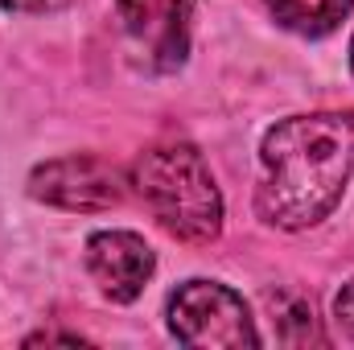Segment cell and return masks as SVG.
Wrapping results in <instances>:
<instances>
[{
	"instance_id": "6da1fadb",
	"label": "cell",
	"mask_w": 354,
	"mask_h": 350,
	"mask_svg": "<svg viewBox=\"0 0 354 350\" xmlns=\"http://www.w3.org/2000/svg\"><path fill=\"white\" fill-rule=\"evenodd\" d=\"M354 181V111L288 116L260 145L256 210L280 231H305L334 214Z\"/></svg>"
},
{
	"instance_id": "7a4b0ae2",
	"label": "cell",
	"mask_w": 354,
	"mask_h": 350,
	"mask_svg": "<svg viewBox=\"0 0 354 350\" xmlns=\"http://www.w3.org/2000/svg\"><path fill=\"white\" fill-rule=\"evenodd\" d=\"M132 185L153 219L185 243H210L223 231V194L210 165L185 140L153 145L136 157Z\"/></svg>"
},
{
	"instance_id": "3957f363",
	"label": "cell",
	"mask_w": 354,
	"mask_h": 350,
	"mask_svg": "<svg viewBox=\"0 0 354 350\" xmlns=\"http://www.w3.org/2000/svg\"><path fill=\"white\" fill-rule=\"evenodd\" d=\"M169 330L181 347L202 350H243L260 347L256 322L243 297L218 280H185L165 305Z\"/></svg>"
},
{
	"instance_id": "277c9868",
	"label": "cell",
	"mask_w": 354,
	"mask_h": 350,
	"mask_svg": "<svg viewBox=\"0 0 354 350\" xmlns=\"http://www.w3.org/2000/svg\"><path fill=\"white\" fill-rule=\"evenodd\" d=\"M124 185H128V177L111 161L91 157V153H71V157L46 161L29 174V194L37 202L62 206V210H83V214L120 206Z\"/></svg>"
},
{
	"instance_id": "5b68a950",
	"label": "cell",
	"mask_w": 354,
	"mask_h": 350,
	"mask_svg": "<svg viewBox=\"0 0 354 350\" xmlns=\"http://www.w3.org/2000/svg\"><path fill=\"white\" fill-rule=\"evenodd\" d=\"M198 0H115L120 29L153 75H169L189 54V21Z\"/></svg>"
},
{
	"instance_id": "8992f818",
	"label": "cell",
	"mask_w": 354,
	"mask_h": 350,
	"mask_svg": "<svg viewBox=\"0 0 354 350\" xmlns=\"http://www.w3.org/2000/svg\"><path fill=\"white\" fill-rule=\"evenodd\" d=\"M153 248L136 231H95L87 239V272L99 293L115 305H128L145 293L153 276Z\"/></svg>"
},
{
	"instance_id": "52a82bcc",
	"label": "cell",
	"mask_w": 354,
	"mask_h": 350,
	"mask_svg": "<svg viewBox=\"0 0 354 350\" xmlns=\"http://www.w3.org/2000/svg\"><path fill=\"white\" fill-rule=\"evenodd\" d=\"M268 8L292 33H301V37H326V33H334L351 17L354 0H268Z\"/></svg>"
},
{
	"instance_id": "ba28073f",
	"label": "cell",
	"mask_w": 354,
	"mask_h": 350,
	"mask_svg": "<svg viewBox=\"0 0 354 350\" xmlns=\"http://www.w3.org/2000/svg\"><path fill=\"white\" fill-rule=\"evenodd\" d=\"M268 305H272V322H276V338L284 347H309V342H326L322 326H317V313H313V301H305L301 293H268Z\"/></svg>"
},
{
	"instance_id": "9c48e42d",
	"label": "cell",
	"mask_w": 354,
	"mask_h": 350,
	"mask_svg": "<svg viewBox=\"0 0 354 350\" xmlns=\"http://www.w3.org/2000/svg\"><path fill=\"white\" fill-rule=\"evenodd\" d=\"M334 317H338V326L354 338V280H346L342 293L334 297Z\"/></svg>"
},
{
	"instance_id": "30bf717a",
	"label": "cell",
	"mask_w": 354,
	"mask_h": 350,
	"mask_svg": "<svg viewBox=\"0 0 354 350\" xmlns=\"http://www.w3.org/2000/svg\"><path fill=\"white\" fill-rule=\"evenodd\" d=\"M62 4H66V0H0L4 12H33V17H37V12H58Z\"/></svg>"
},
{
	"instance_id": "8fae6325",
	"label": "cell",
	"mask_w": 354,
	"mask_h": 350,
	"mask_svg": "<svg viewBox=\"0 0 354 350\" xmlns=\"http://www.w3.org/2000/svg\"><path fill=\"white\" fill-rule=\"evenodd\" d=\"M37 342H62V347H83L87 338H79V334H33V338H25V347H37Z\"/></svg>"
},
{
	"instance_id": "7c38bea8",
	"label": "cell",
	"mask_w": 354,
	"mask_h": 350,
	"mask_svg": "<svg viewBox=\"0 0 354 350\" xmlns=\"http://www.w3.org/2000/svg\"><path fill=\"white\" fill-rule=\"evenodd\" d=\"M351 71H354V42H351Z\"/></svg>"
}]
</instances>
